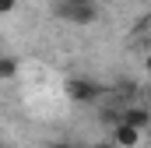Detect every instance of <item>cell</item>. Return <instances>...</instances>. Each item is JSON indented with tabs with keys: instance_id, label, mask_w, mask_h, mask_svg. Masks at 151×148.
Returning a JSON list of instances; mask_svg holds the SVG:
<instances>
[{
	"instance_id": "8992f818",
	"label": "cell",
	"mask_w": 151,
	"mask_h": 148,
	"mask_svg": "<svg viewBox=\"0 0 151 148\" xmlns=\"http://www.w3.org/2000/svg\"><path fill=\"white\" fill-rule=\"evenodd\" d=\"M113 92L119 95V99H123V106H130V102L137 99V92H141V88H137V81H130V78H123V81H116V88H113Z\"/></svg>"
},
{
	"instance_id": "52a82bcc",
	"label": "cell",
	"mask_w": 151,
	"mask_h": 148,
	"mask_svg": "<svg viewBox=\"0 0 151 148\" xmlns=\"http://www.w3.org/2000/svg\"><path fill=\"white\" fill-rule=\"evenodd\" d=\"M14 7H18V0H0V18H4V14H11Z\"/></svg>"
},
{
	"instance_id": "ba28073f",
	"label": "cell",
	"mask_w": 151,
	"mask_h": 148,
	"mask_svg": "<svg viewBox=\"0 0 151 148\" xmlns=\"http://www.w3.org/2000/svg\"><path fill=\"white\" fill-rule=\"evenodd\" d=\"M56 4H67V7H84V4H95V0H56Z\"/></svg>"
},
{
	"instance_id": "9c48e42d",
	"label": "cell",
	"mask_w": 151,
	"mask_h": 148,
	"mask_svg": "<svg viewBox=\"0 0 151 148\" xmlns=\"http://www.w3.org/2000/svg\"><path fill=\"white\" fill-rule=\"evenodd\" d=\"M49 148H77V145H74V141H53Z\"/></svg>"
},
{
	"instance_id": "5b68a950",
	"label": "cell",
	"mask_w": 151,
	"mask_h": 148,
	"mask_svg": "<svg viewBox=\"0 0 151 148\" xmlns=\"http://www.w3.org/2000/svg\"><path fill=\"white\" fill-rule=\"evenodd\" d=\"M18 71H21V60H18L14 53H0V81L18 78Z\"/></svg>"
},
{
	"instance_id": "277c9868",
	"label": "cell",
	"mask_w": 151,
	"mask_h": 148,
	"mask_svg": "<svg viewBox=\"0 0 151 148\" xmlns=\"http://www.w3.org/2000/svg\"><path fill=\"white\" fill-rule=\"evenodd\" d=\"M116 148H137L144 141V134H137V131H130V127H123V123H116L113 127V138H109Z\"/></svg>"
},
{
	"instance_id": "7a4b0ae2",
	"label": "cell",
	"mask_w": 151,
	"mask_h": 148,
	"mask_svg": "<svg viewBox=\"0 0 151 148\" xmlns=\"http://www.w3.org/2000/svg\"><path fill=\"white\" fill-rule=\"evenodd\" d=\"M56 18H63V21H70V25H95V21H99V4H84V7L56 4Z\"/></svg>"
},
{
	"instance_id": "30bf717a",
	"label": "cell",
	"mask_w": 151,
	"mask_h": 148,
	"mask_svg": "<svg viewBox=\"0 0 151 148\" xmlns=\"http://www.w3.org/2000/svg\"><path fill=\"white\" fill-rule=\"evenodd\" d=\"M91 148H116V145H113V141H95Z\"/></svg>"
},
{
	"instance_id": "6da1fadb",
	"label": "cell",
	"mask_w": 151,
	"mask_h": 148,
	"mask_svg": "<svg viewBox=\"0 0 151 148\" xmlns=\"http://www.w3.org/2000/svg\"><path fill=\"white\" fill-rule=\"evenodd\" d=\"M63 92H67L70 102H81V106H88V102H95V99L106 95V88H102L99 81L84 78V74H70V78L63 81Z\"/></svg>"
},
{
	"instance_id": "3957f363",
	"label": "cell",
	"mask_w": 151,
	"mask_h": 148,
	"mask_svg": "<svg viewBox=\"0 0 151 148\" xmlns=\"http://www.w3.org/2000/svg\"><path fill=\"white\" fill-rule=\"evenodd\" d=\"M119 123H123V127H130V131H137V134H148L151 116H148V110H144L141 102H130V106H123V110H119Z\"/></svg>"
}]
</instances>
